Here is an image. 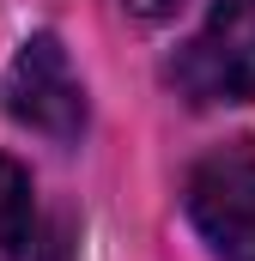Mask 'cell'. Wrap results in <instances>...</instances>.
<instances>
[{
	"label": "cell",
	"instance_id": "obj_3",
	"mask_svg": "<svg viewBox=\"0 0 255 261\" xmlns=\"http://www.w3.org/2000/svg\"><path fill=\"white\" fill-rule=\"evenodd\" d=\"M189 219L219 261H255V158H207L189 176Z\"/></svg>",
	"mask_w": 255,
	"mask_h": 261
},
{
	"label": "cell",
	"instance_id": "obj_4",
	"mask_svg": "<svg viewBox=\"0 0 255 261\" xmlns=\"http://www.w3.org/2000/svg\"><path fill=\"white\" fill-rule=\"evenodd\" d=\"M31 249V176L24 164L0 158V261H24Z\"/></svg>",
	"mask_w": 255,
	"mask_h": 261
},
{
	"label": "cell",
	"instance_id": "obj_2",
	"mask_svg": "<svg viewBox=\"0 0 255 261\" xmlns=\"http://www.w3.org/2000/svg\"><path fill=\"white\" fill-rule=\"evenodd\" d=\"M176 79L200 103H255V0H213Z\"/></svg>",
	"mask_w": 255,
	"mask_h": 261
},
{
	"label": "cell",
	"instance_id": "obj_1",
	"mask_svg": "<svg viewBox=\"0 0 255 261\" xmlns=\"http://www.w3.org/2000/svg\"><path fill=\"white\" fill-rule=\"evenodd\" d=\"M0 97H6V116H12L18 128L43 134V140H55V146H73V140L85 134V85H79L67 49L49 31H37V37L12 55L6 79H0Z\"/></svg>",
	"mask_w": 255,
	"mask_h": 261
},
{
	"label": "cell",
	"instance_id": "obj_5",
	"mask_svg": "<svg viewBox=\"0 0 255 261\" xmlns=\"http://www.w3.org/2000/svg\"><path fill=\"white\" fill-rule=\"evenodd\" d=\"M128 12H134V18H176L183 0H128Z\"/></svg>",
	"mask_w": 255,
	"mask_h": 261
}]
</instances>
